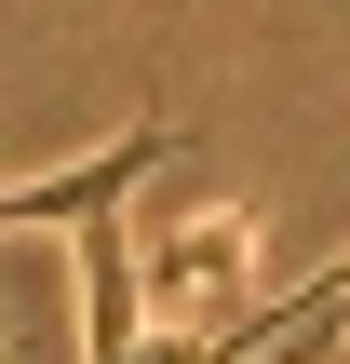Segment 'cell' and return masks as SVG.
<instances>
[{
	"mask_svg": "<svg viewBox=\"0 0 350 364\" xmlns=\"http://www.w3.org/2000/svg\"><path fill=\"white\" fill-rule=\"evenodd\" d=\"M135 284H148L175 324L243 311V284H256V203H189V216H162V230L135 243Z\"/></svg>",
	"mask_w": 350,
	"mask_h": 364,
	"instance_id": "6da1fadb",
	"label": "cell"
},
{
	"mask_svg": "<svg viewBox=\"0 0 350 364\" xmlns=\"http://www.w3.org/2000/svg\"><path fill=\"white\" fill-rule=\"evenodd\" d=\"M162 162H175V122H135L121 149H81V162H54V176H13V189H0V230H81V216H121Z\"/></svg>",
	"mask_w": 350,
	"mask_h": 364,
	"instance_id": "7a4b0ae2",
	"label": "cell"
},
{
	"mask_svg": "<svg viewBox=\"0 0 350 364\" xmlns=\"http://www.w3.org/2000/svg\"><path fill=\"white\" fill-rule=\"evenodd\" d=\"M324 351H350V338H337V324H297V338H270L256 364H324Z\"/></svg>",
	"mask_w": 350,
	"mask_h": 364,
	"instance_id": "3957f363",
	"label": "cell"
},
{
	"mask_svg": "<svg viewBox=\"0 0 350 364\" xmlns=\"http://www.w3.org/2000/svg\"><path fill=\"white\" fill-rule=\"evenodd\" d=\"M337 338H350V311H337Z\"/></svg>",
	"mask_w": 350,
	"mask_h": 364,
	"instance_id": "277c9868",
	"label": "cell"
}]
</instances>
